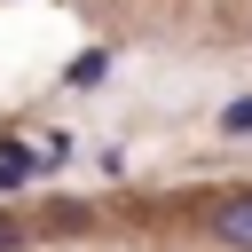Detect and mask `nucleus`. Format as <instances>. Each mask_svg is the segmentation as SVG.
Returning <instances> with one entry per match:
<instances>
[{"mask_svg":"<svg viewBox=\"0 0 252 252\" xmlns=\"http://www.w3.org/2000/svg\"><path fill=\"white\" fill-rule=\"evenodd\" d=\"M63 79H71V87H102V79H110V55H102V47H87V55H71V71H63Z\"/></svg>","mask_w":252,"mask_h":252,"instance_id":"obj_2","label":"nucleus"},{"mask_svg":"<svg viewBox=\"0 0 252 252\" xmlns=\"http://www.w3.org/2000/svg\"><path fill=\"white\" fill-rule=\"evenodd\" d=\"M220 134H252V102H228L220 110Z\"/></svg>","mask_w":252,"mask_h":252,"instance_id":"obj_3","label":"nucleus"},{"mask_svg":"<svg viewBox=\"0 0 252 252\" xmlns=\"http://www.w3.org/2000/svg\"><path fill=\"white\" fill-rule=\"evenodd\" d=\"M0 252H24V228H16L8 213H0Z\"/></svg>","mask_w":252,"mask_h":252,"instance_id":"obj_4","label":"nucleus"},{"mask_svg":"<svg viewBox=\"0 0 252 252\" xmlns=\"http://www.w3.org/2000/svg\"><path fill=\"white\" fill-rule=\"evenodd\" d=\"M213 228H220V244H228V252H252V189H244V197H228Z\"/></svg>","mask_w":252,"mask_h":252,"instance_id":"obj_1","label":"nucleus"}]
</instances>
